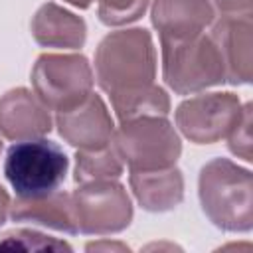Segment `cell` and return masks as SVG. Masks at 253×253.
<instances>
[{"label": "cell", "instance_id": "10", "mask_svg": "<svg viewBox=\"0 0 253 253\" xmlns=\"http://www.w3.org/2000/svg\"><path fill=\"white\" fill-rule=\"evenodd\" d=\"M55 126L59 136L79 150L103 148L111 142L115 132V121L105 101L93 91L73 109L57 113Z\"/></svg>", "mask_w": 253, "mask_h": 253}, {"label": "cell", "instance_id": "1", "mask_svg": "<svg viewBox=\"0 0 253 253\" xmlns=\"http://www.w3.org/2000/svg\"><path fill=\"white\" fill-rule=\"evenodd\" d=\"M95 79L111 105L156 85V49L150 32L130 28L107 34L95 51Z\"/></svg>", "mask_w": 253, "mask_h": 253}, {"label": "cell", "instance_id": "22", "mask_svg": "<svg viewBox=\"0 0 253 253\" xmlns=\"http://www.w3.org/2000/svg\"><path fill=\"white\" fill-rule=\"evenodd\" d=\"M8 213H10V198H8L6 190L0 186V225L6 221Z\"/></svg>", "mask_w": 253, "mask_h": 253}, {"label": "cell", "instance_id": "3", "mask_svg": "<svg viewBox=\"0 0 253 253\" xmlns=\"http://www.w3.org/2000/svg\"><path fill=\"white\" fill-rule=\"evenodd\" d=\"M162 77L176 95L200 93L225 83V65L210 34L160 42Z\"/></svg>", "mask_w": 253, "mask_h": 253}, {"label": "cell", "instance_id": "19", "mask_svg": "<svg viewBox=\"0 0 253 253\" xmlns=\"http://www.w3.org/2000/svg\"><path fill=\"white\" fill-rule=\"evenodd\" d=\"M227 138V146L231 150V154H235L237 158H243L245 162H251V103L243 105L241 117L235 123V126L229 130Z\"/></svg>", "mask_w": 253, "mask_h": 253}, {"label": "cell", "instance_id": "23", "mask_svg": "<svg viewBox=\"0 0 253 253\" xmlns=\"http://www.w3.org/2000/svg\"><path fill=\"white\" fill-rule=\"evenodd\" d=\"M63 2H67V4H71L75 8H81V10H85V8H89L93 4V0H63Z\"/></svg>", "mask_w": 253, "mask_h": 253}, {"label": "cell", "instance_id": "21", "mask_svg": "<svg viewBox=\"0 0 253 253\" xmlns=\"http://www.w3.org/2000/svg\"><path fill=\"white\" fill-rule=\"evenodd\" d=\"M87 251H128V245L125 243H115V241H97V243H87Z\"/></svg>", "mask_w": 253, "mask_h": 253}, {"label": "cell", "instance_id": "16", "mask_svg": "<svg viewBox=\"0 0 253 253\" xmlns=\"http://www.w3.org/2000/svg\"><path fill=\"white\" fill-rule=\"evenodd\" d=\"M123 160L109 142L103 148L77 150L75 154V182H93V180H117L123 174Z\"/></svg>", "mask_w": 253, "mask_h": 253}, {"label": "cell", "instance_id": "17", "mask_svg": "<svg viewBox=\"0 0 253 253\" xmlns=\"http://www.w3.org/2000/svg\"><path fill=\"white\" fill-rule=\"evenodd\" d=\"M0 249L16 251H73V247L57 237L34 231V229H12L0 235Z\"/></svg>", "mask_w": 253, "mask_h": 253}, {"label": "cell", "instance_id": "13", "mask_svg": "<svg viewBox=\"0 0 253 253\" xmlns=\"http://www.w3.org/2000/svg\"><path fill=\"white\" fill-rule=\"evenodd\" d=\"M12 221H24V223H38L43 227H51L63 233H79L75 223V211H73V200L71 194L63 190H53L49 194L34 196V198H16L14 204H10Z\"/></svg>", "mask_w": 253, "mask_h": 253}, {"label": "cell", "instance_id": "24", "mask_svg": "<svg viewBox=\"0 0 253 253\" xmlns=\"http://www.w3.org/2000/svg\"><path fill=\"white\" fill-rule=\"evenodd\" d=\"M0 150H2V140H0Z\"/></svg>", "mask_w": 253, "mask_h": 253}, {"label": "cell", "instance_id": "5", "mask_svg": "<svg viewBox=\"0 0 253 253\" xmlns=\"http://www.w3.org/2000/svg\"><path fill=\"white\" fill-rule=\"evenodd\" d=\"M63 148L47 138L14 142L4 160V176L20 198H34L57 190L67 174Z\"/></svg>", "mask_w": 253, "mask_h": 253}, {"label": "cell", "instance_id": "9", "mask_svg": "<svg viewBox=\"0 0 253 253\" xmlns=\"http://www.w3.org/2000/svg\"><path fill=\"white\" fill-rule=\"evenodd\" d=\"M223 65L225 81L247 85L253 77V22L251 14H221L210 30Z\"/></svg>", "mask_w": 253, "mask_h": 253}, {"label": "cell", "instance_id": "20", "mask_svg": "<svg viewBox=\"0 0 253 253\" xmlns=\"http://www.w3.org/2000/svg\"><path fill=\"white\" fill-rule=\"evenodd\" d=\"M253 0H211L213 8L221 14H251Z\"/></svg>", "mask_w": 253, "mask_h": 253}, {"label": "cell", "instance_id": "14", "mask_svg": "<svg viewBox=\"0 0 253 253\" xmlns=\"http://www.w3.org/2000/svg\"><path fill=\"white\" fill-rule=\"evenodd\" d=\"M32 36L42 47L79 49L87 40V26L63 6L45 2L32 18Z\"/></svg>", "mask_w": 253, "mask_h": 253}, {"label": "cell", "instance_id": "8", "mask_svg": "<svg viewBox=\"0 0 253 253\" xmlns=\"http://www.w3.org/2000/svg\"><path fill=\"white\" fill-rule=\"evenodd\" d=\"M243 111L235 93H200L182 101L174 113L180 132L196 144H213L229 134Z\"/></svg>", "mask_w": 253, "mask_h": 253}, {"label": "cell", "instance_id": "2", "mask_svg": "<svg viewBox=\"0 0 253 253\" xmlns=\"http://www.w3.org/2000/svg\"><path fill=\"white\" fill-rule=\"evenodd\" d=\"M198 196L208 219L231 233H247L253 227L251 172L229 158H213L202 166Z\"/></svg>", "mask_w": 253, "mask_h": 253}, {"label": "cell", "instance_id": "7", "mask_svg": "<svg viewBox=\"0 0 253 253\" xmlns=\"http://www.w3.org/2000/svg\"><path fill=\"white\" fill-rule=\"evenodd\" d=\"M77 231L85 235H113L128 227L132 202L117 180L83 182L71 194Z\"/></svg>", "mask_w": 253, "mask_h": 253}, {"label": "cell", "instance_id": "12", "mask_svg": "<svg viewBox=\"0 0 253 253\" xmlns=\"http://www.w3.org/2000/svg\"><path fill=\"white\" fill-rule=\"evenodd\" d=\"M150 20L160 42L186 40L204 34L215 20L211 0H152Z\"/></svg>", "mask_w": 253, "mask_h": 253}, {"label": "cell", "instance_id": "15", "mask_svg": "<svg viewBox=\"0 0 253 253\" xmlns=\"http://www.w3.org/2000/svg\"><path fill=\"white\" fill-rule=\"evenodd\" d=\"M128 184L136 202L146 211H170L184 200V176L176 166L130 172Z\"/></svg>", "mask_w": 253, "mask_h": 253}, {"label": "cell", "instance_id": "4", "mask_svg": "<svg viewBox=\"0 0 253 253\" xmlns=\"http://www.w3.org/2000/svg\"><path fill=\"white\" fill-rule=\"evenodd\" d=\"M111 144L130 172L176 166V160L182 154L180 134L166 117H138L125 121L115 128Z\"/></svg>", "mask_w": 253, "mask_h": 253}, {"label": "cell", "instance_id": "18", "mask_svg": "<svg viewBox=\"0 0 253 253\" xmlns=\"http://www.w3.org/2000/svg\"><path fill=\"white\" fill-rule=\"evenodd\" d=\"M150 0H99L97 16L109 28H119L136 22L144 16Z\"/></svg>", "mask_w": 253, "mask_h": 253}, {"label": "cell", "instance_id": "6", "mask_svg": "<svg viewBox=\"0 0 253 253\" xmlns=\"http://www.w3.org/2000/svg\"><path fill=\"white\" fill-rule=\"evenodd\" d=\"M91 63L81 53H42L32 69V87L40 101L55 113L85 101L93 89Z\"/></svg>", "mask_w": 253, "mask_h": 253}, {"label": "cell", "instance_id": "11", "mask_svg": "<svg viewBox=\"0 0 253 253\" xmlns=\"http://www.w3.org/2000/svg\"><path fill=\"white\" fill-rule=\"evenodd\" d=\"M49 109L26 87L10 89L0 97V134L8 140L42 138L51 130Z\"/></svg>", "mask_w": 253, "mask_h": 253}]
</instances>
